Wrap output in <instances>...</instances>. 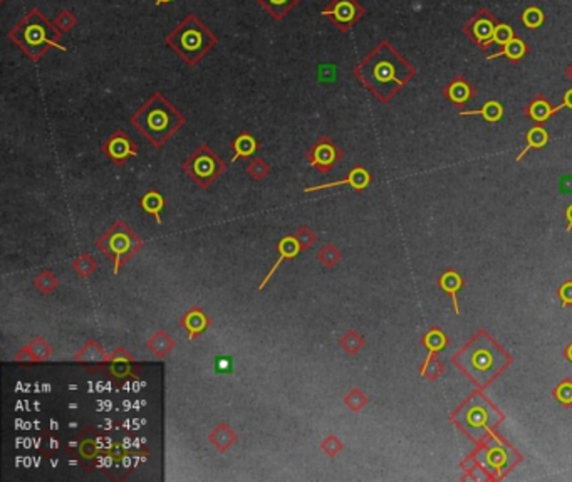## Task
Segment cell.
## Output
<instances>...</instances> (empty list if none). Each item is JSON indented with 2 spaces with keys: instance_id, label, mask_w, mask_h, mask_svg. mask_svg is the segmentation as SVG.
<instances>
[{
  "instance_id": "cell-1",
  "label": "cell",
  "mask_w": 572,
  "mask_h": 482,
  "mask_svg": "<svg viewBox=\"0 0 572 482\" xmlns=\"http://www.w3.org/2000/svg\"><path fill=\"white\" fill-rule=\"evenodd\" d=\"M353 76L380 103H389L409 81L416 68L389 41H381L354 66Z\"/></svg>"
},
{
  "instance_id": "cell-2",
  "label": "cell",
  "mask_w": 572,
  "mask_h": 482,
  "mask_svg": "<svg viewBox=\"0 0 572 482\" xmlns=\"http://www.w3.org/2000/svg\"><path fill=\"white\" fill-rule=\"evenodd\" d=\"M130 123L154 148H163L183 128L187 118L163 92L156 91L131 114Z\"/></svg>"
},
{
  "instance_id": "cell-3",
  "label": "cell",
  "mask_w": 572,
  "mask_h": 482,
  "mask_svg": "<svg viewBox=\"0 0 572 482\" xmlns=\"http://www.w3.org/2000/svg\"><path fill=\"white\" fill-rule=\"evenodd\" d=\"M63 36L57 26L37 7H30L24 17L7 32L9 41H12L32 63H39L51 49L68 51V48L61 44Z\"/></svg>"
},
{
  "instance_id": "cell-4",
  "label": "cell",
  "mask_w": 572,
  "mask_h": 482,
  "mask_svg": "<svg viewBox=\"0 0 572 482\" xmlns=\"http://www.w3.org/2000/svg\"><path fill=\"white\" fill-rule=\"evenodd\" d=\"M165 42L173 52L178 54L185 64L196 68L212 49L218 44V37L208 29L196 14L185 15L180 24L165 36Z\"/></svg>"
},
{
  "instance_id": "cell-5",
  "label": "cell",
  "mask_w": 572,
  "mask_h": 482,
  "mask_svg": "<svg viewBox=\"0 0 572 482\" xmlns=\"http://www.w3.org/2000/svg\"><path fill=\"white\" fill-rule=\"evenodd\" d=\"M116 432L98 430L94 427H84L65 443V454L86 472L101 469L106 450L110 449Z\"/></svg>"
},
{
  "instance_id": "cell-6",
  "label": "cell",
  "mask_w": 572,
  "mask_h": 482,
  "mask_svg": "<svg viewBox=\"0 0 572 482\" xmlns=\"http://www.w3.org/2000/svg\"><path fill=\"white\" fill-rule=\"evenodd\" d=\"M96 248L113 262V272L118 274L123 265L127 264L143 249V239L125 221H116L98 239Z\"/></svg>"
},
{
  "instance_id": "cell-7",
  "label": "cell",
  "mask_w": 572,
  "mask_h": 482,
  "mask_svg": "<svg viewBox=\"0 0 572 482\" xmlns=\"http://www.w3.org/2000/svg\"><path fill=\"white\" fill-rule=\"evenodd\" d=\"M181 170L200 188H208L225 173L227 163L216 155L210 146L202 143L190 157L185 158V161L181 163Z\"/></svg>"
},
{
  "instance_id": "cell-8",
  "label": "cell",
  "mask_w": 572,
  "mask_h": 482,
  "mask_svg": "<svg viewBox=\"0 0 572 482\" xmlns=\"http://www.w3.org/2000/svg\"><path fill=\"white\" fill-rule=\"evenodd\" d=\"M497 26L498 21L496 15L490 12L489 9L482 7L463 24L462 32L463 36L469 37L471 44L477 46L480 51L485 52L493 44V34H496Z\"/></svg>"
},
{
  "instance_id": "cell-9",
  "label": "cell",
  "mask_w": 572,
  "mask_h": 482,
  "mask_svg": "<svg viewBox=\"0 0 572 482\" xmlns=\"http://www.w3.org/2000/svg\"><path fill=\"white\" fill-rule=\"evenodd\" d=\"M319 14L329 19L331 24L339 32L347 34L365 17L366 9L358 0H331L324 9H320Z\"/></svg>"
},
{
  "instance_id": "cell-10",
  "label": "cell",
  "mask_w": 572,
  "mask_h": 482,
  "mask_svg": "<svg viewBox=\"0 0 572 482\" xmlns=\"http://www.w3.org/2000/svg\"><path fill=\"white\" fill-rule=\"evenodd\" d=\"M98 372H103L116 385H121L140 375L141 363L134 360L133 354L127 352L125 346H119L110 354L108 361L99 366Z\"/></svg>"
},
{
  "instance_id": "cell-11",
  "label": "cell",
  "mask_w": 572,
  "mask_h": 482,
  "mask_svg": "<svg viewBox=\"0 0 572 482\" xmlns=\"http://www.w3.org/2000/svg\"><path fill=\"white\" fill-rule=\"evenodd\" d=\"M344 153L329 137L323 134L314 141L305 152V158H307L309 167L316 168L318 172L326 175L329 173L339 161L343 160Z\"/></svg>"
},
{
  "instance_id": "cell-12",
  "label": "cell",
  "mask_w": 572,
  "mask_h": 482,
  "mask_svg": "<svg viewBox=\"0 0 572 482\" xmlns=\"http://www.w3.org/2000/svg\"><path fill=\"white\" fill-rule=\"evenodd\" d=\"M101 152L114 167L123 168L127 160L138 157V145L125 130L118 128L103 141Z\"/></svg>"
},
{
  "instance_id": "cell-13",
  "label": "cell",
  "mask_w": 572,
  "mask_h": 482,
  "mask_svg": "<svg viewBox=\"0 0 572 482\" xmlns=\"http://www.w3.org/2000/svg\"><path fill=\"white\" fill-rule=\"evenodd\" d=\"M371 180H373V179H371V173L368 172V170H366L365 167H361V165H356V167H353L349 170V173H347V175L344 177L343 180H338V182L314 185V187H307V188H304V194H314V192L326 190V188L341 187V185H349V187L353 188L354 192H362L365 188L369 187Z\"/></svg>"
},
{
  "instance_id": "cell-14",
  "label": "cell",
  "mask_w": 572,
  "mask_h": 482,
  "mask_svg": "<svg viewBox=\"0 0 572 482\" xmlns=\"http://www.w3.org/2000/svg\"><path fill=\"white\" fill-rule=\"evenodd\" d=\"M111 353H108L106 350L103 348L101 343L98 341V339H88L86 343H84L83 348L79 350L74 354V358L72 360L76 361V363L83 365L84 368L88 370V372L91 373H98V368L101 366L104 361H108V358H110Z\"/></svg>"
},
{
  "instance_id": "cell-15",
  "label": "cell",
  "mask_w": 572,
  "mask_h": 482,
  "mask_svg": "<svg viewBox=\"0 0 572 482\" xmlns=\"http://www.w3.org/2000/svg\"><path fill=\"white\" fill-rule=\"evenodd\" d=\"M303 252V248L299 245V242H297V239L294 237V235H284V237L280 239L279 242H277V261L274 262L272 269L267 272V276L264 277V281H262L261 284H258V291H262L265 286L269 284V281L272 279L274 274L279 271V268L284 262H289V261H294L296 259L299 254Z\"/></svg>"
},
{
  "instance_id": "cell-16",
  "label": "cell",
  "mask_w": 572,
  "mask_h": 482,
  "mask_svg": "<svg viewBox=\"0 0 572 482\" xmlns=\"http://www.w3.org/2000/svg\"><path fill=\"white\" fill-rule=\"evenodd\" d=\"M51 354H52V346L49 345V343L45 341L42 337H36L32 341L29 343V345L24 346L21 352L15 353L14 360L21 365L30 366V365L44 363V361H48L49 358H51Z\"/></svg>"
},
{
  "instance_id": "cell-17",
  "label": "cell",
  "mask_w": 572,
  "mask_h": 482,
  "mask_svg": "<svg viewBox=\"0 0 572 482\" xmlns=\"http://www.w3.org/2000/svg\"><path fill=\"white\" fill-rule=\"evenodd\" d=\"M443 96L451 103L453 106L463 108L473 99L475 88L471 86L470 81L465 76H455L450 83L447 84L443 90Z\"/></svg>"
},
{
  "instance_id": "cell-18",
  "label": "cell",
  "mask_w": 572,
  "mask_h": 482,
  "mask_svg": "<svg viewBox=\"0 0 572 482\" xmlns=\"http://www.w3.org/2000/svg\"><path fill=\"white\" fill-rule=\"evenodd\" d=\"M180 326L187 331L188 339H196L200 338L208 328L212 326V319L208 318V314L205 313L200 306H193L180 318Z\"/></svg>"
},
{
  "instance_id": "cell-19",
  "label": "cell",
  "mask_w": 572,
  "mask_h": 482,
  "mask_svg": "<svg viewBox=\"0 0 572 482\" xmlns=\"http://www.w3.org/2000/svg\"><path fill=\"white\" fill-rule=\"evenodd\" d=\"M470 365L471 368H473L470 372L471 378H473V380H480V375H483V378H492V375L497 372L498 366L502 363L496 360V354L490 352V350L478 348L477 352L470 357Z\"/></svg>"
},
{
  "instance_id": "cell-20",
  "label": "cell",
  "mask_w": 572,
  "mask_h": 482,
  "mask_svg": "<svg viewBox=\"0 0 572 482\" xmlns=\"http://www.w3.org/2000/svg\"><path fill=\"white\" fill-rule=\"evenodd\" d=\"M230 148H232V152H234L232 163H235V161H238V160H250V158L257 153L258 141H257V138L250 133V131L243 130L234 138V140H232Z\"/></svg>"
},
{
  "instance_id": "cell-21",
  "label": "cell",
  "mask_w": 572,
  "mask_h": 482,
  "mask_svg": "<svg viewBox=\"0 0 572 482\" xmlns=\"http://www.w3.org/2000/svg\"><path fill=\"white\" fill-rule=\"evenodd\" d=\"M237 441L238 437L237 434H235V430L225 422H220L218 425L208 434V442H210L220 454L229 452L232 447L237 443Z\"/></svg>"
},
{
  "instance_id": "cell-22",
  "label": "cell",
  "mask_w": 572,
  "mask_h": 482,
  "mask_svg": "<svg viewBox=\"0 0 572 482\" xmlns=\"http://www.w3.org/2000/svg\"><path fill=\"white\" fill-rule=\"evenodd\" d=\"M524 113H525V117L531 118L532 121H535V125L542 126V125H546V121H549V118L554 117L555 111H554V106H552L542 94H539V96H535L531 103H529L527 108L524 110Z\"/></svg>"
},
{
  "instance_id": "cell-23",
  "label": "cell",
  "mask_w": 572,
  "mask_h": 482,
  "mask_svg": "<svg viewBox=\"0 0 572 482\" xmlns=\"http://www.w3.org/2000/svg\"><path fill=\"white\" fill-rule=\"evenodd\" d=\"M175 346L176 341L166 330H158L156 333L146 341V348H148L158 360H165V358L175 350Z\"/></svg>"
},
{
  "instance_id": "cell-24",
  "label": "cell",
  "mask_w": 572,
  "mask_h": 482,
  "mask_svg": "<svg viewBox=\"0 0 572 482\" xmlns=\"http://www.w3.org/2000/svg\"><path fill=\"white\" fill-rule=\"evenodd\" d=\"M527 52H529V46L525 44L524 39H520L519 36H515L512 41H509L507 44L504 46V48L498 49L496 54H489V56H487V59L492 61V59H497V57L504 56V57H507L510 63L517 64V63H520L522 59H524L525 54H527Z\"/></svg>"
},
{
  "instance_id": "cell-25",
  "label": "cell",
  "mask_w": 572,
  "mask_h": 482,
  "mask_svg": "<svg viewBox=\"0 0 572 482\" xmlns=\"http://www.w3.org/2000/svg\"><path fill=\"white\" fill-rule=\"evenodd\" d=\"M255 2H257L272 19H276V21H284L303 0H255Z\"/></svg>"
},
{
  "instance_id": "cell-26",
  "label": "cell",
  "mask_w": 572,
  "mask_h": 482,
  "mask_svg": "<svg viewBox=\"0 0 572 482\" xmlns=\"http://www.w3.org/2000/svg\"><path fill=\"white\" fill-rule=\"evenodd\" d=\"M166 205L165 197L160 194L158 190H148L145 195L140 199V207L143 212L156 221V223H161V212H163Z\"/></svg>"
},
{
  "instance_id": "cell-27",
  "label": "cell",
  "mask_w": 572,
  "mask_h": 482,
  "mask_svg": "<svg viewBox=\"0 0 572 482\" xmlns=\"http://www.w3.org/2000/svg\"><path fill=\"white\" fill-rule=\"evenodd\" d=\"M460 117H482L485 121L489 123H497L504 118V106L500 103L496 101V99H490L485 105L478 110H470V111H462Z\"/></svg>"
},
{
  "instance_id": "cell-28",
  "label": "cell",
  "mask_w": 572,
  "mask_h": 482,
  "mask_svg": "<svg viewBox=\"0 0 572 482\" xmlns=\"http://www.w3.org/2000/svg\"><path fill=\"white\" fill-rule=\"evenodd\" d=\"M547 143H549V133L546 131V128L540 125H535L534 128L529 130L527 134H525V148L522 150L519 155H517L515 161H520L529 150H540V148H544Z\"/></svg>"
},
{
  "instance_id": "cell-29",
  "label": "cell",
  "mask_w": 572,
  "mask_h": 482,
  "mask_svg": "<svg viewBox=\"0 0 572 482\" xmlns=\"http://www.w3.org/2000/svg\"><path fill=\"white\" fill-rule=\"evenodd\" d=\"M462 286H463L462 277H460L455 271H448V272L443 274L442 277H440V288H442L443 291L447 292V294L451 296V301H453V310H455V313H457V314L460 313L457 292Z\"/></svg>"
},
{
  "instance_id": "cell-30",
  "label": "cell",
  "mask_w": 572,
  "mask_h": 482,
  "mask_svg": "<svg viewBox=\"0 0 572 482\" xmlns=\"http://www.w3.org/2000/svg\"><path fill=\"white\" fill-rule=\"evenodd\" d=\"M425 346L428 348V357H427V360H425V365H423V368H421V373L427 372V366H428V363H430L433 354L442 352V350L445 348V346H447V337L440 330H433L427 334V337H425Z\"/></svg>"
},
{
  "instance_id": "cell-31",
  "label": "cell",
  "mask_w": 572,
  "mask_h": 482,
  "mask_svg": "<svg viewBox=\"0 0 572 482\" xmlns=\"http://www.w3.org/2000/svg\"><path fill=\"white\" fill-rule=\"evenodd\" d=\"M34 286H36V289L41 292V294L49 296V294H52L57 288H59V279H57L56 274H52L49 269H44V271H42L36 279H34Z\"/></svg>"
},
{
  "instance_id": "cell-32",
  "label": "cell",
  "mask_w": 572,
  "mask_h": 482,
  "mask_svg": "<svg viewBox=\"0 0 572 482\" xmlns=\"http://www.w3.org/2000/svg\"><path fill=\"white\" fill-rule=\"evenodd\" d=\"M63 447V442H61L59 435L54 434V432H44L41 435V443H39V450L44 457H52L56 456L57 452Z\"/></svg>"
},
{
  "instance_id": "cell-33",
  "label": "cell",
  "mask_w": 572,
  "mask_h": 482,
  "mask_svg": "<svg viewBox=\"0 0 572 482\" xmlns=\"http://www.w3.org/2000/svg\"><path fill=\"white\" fill-rule=\"evenodd\" d=\"M71 268L74 269V272L77 276H81L83 279H88V277L91 276L92 272L98 269V262H96L90 254H81V256H77L74 261L71 262Z\"/></svg>"
},
{
  "instance_id": "cell-34",
  "label": "cell",
  "mask_w": 572,
  "mask_h": 482,
  "mask_svg": "<svg viewBox=\"0 0 572 482\" xmlns=\"http://www.w3.org/2000/svg\"><path fill=\"white\" fill-rule=\"evenodd\" d=\"M520 21L527 29L535 30L539 29V27H542L544 22H546V14H544V10L539 9L537 6H531L522 12Z\"/></svg>"
},
{
  "instance_id": "cell-35",
  "label": "cell",
  "mask_w": 572,
  "mask_h": 482,
  "mask_svg": "<svg viewBox=\"0 0 572 482\" xmlns=\"http://www.w3.org/2000/svg\"><path fill=\"white\" fill-rule=\"evenodd\" d=\"M247 173H249L250 179L255 180V182H262L264 179H267V175L270 173V165L264 158L255 157L249 161V165H247Z\"/></svg>"
},
{
  "instance_id": "cell-36",
  "label": "cell",
  "mask_w": 572,
  "mask_h": 482,
  "mask_svg": "<svg viewBox=\"0 0 572 482\" xmlns=\"http://www.w3.org/2000/svg\"><path fill=\"white\" fill-rule=\"evenodd\" d=\"M362 345H365V341H362V338L359 337L356 331H347L344 337L339 339V346L344 350L346 353L349 354H356L359 350L362 348Z\"/></svg>"
},
{
  "instance_id": "cell-37",
  "label": "cell",
  "mask_w": 572,
  "mask_h": 482,
  "mask_svg": "<svg viewBox=\"0 0 572 482\" xmlns=\"http://www.w3.org/2000/svg\"><path fill=\"white\" fill-rule=\"evenodd\" d=\"M318 261L324 265V268L331 269V268H334L339 261H341V252H339V250L336 249L332 244H326L318 252Z\"/></svg>"
},
{
  "instance_id": "cell-38",
  "label": "cell",
  "mask_w": 572,
  "mask_h": 482,
  "mask_svg": "<svg viewBox=\"0 0 572 482\" xmlns=\"http://www.w3.org/2000/svg\"><path fill=\"white\" fill-rule=\"evenodd\" d=\"M54 24L57 26V29H59L63 34H69L77 26V17L71 12V10L64 9L56 15Z\"/></svg>"
},
{
  "instance_id": "cell-39",
  "label": "cell",
  "mask_w": 572,
  "mask_h": 482,
  "mask_svg": "<svg viewBox=\"0 0 572 482\" xmlns=\"http://www.w3.org/2000/svg\"><path fill=\"white\" fill-rule=\"evenodd\" d=\"M513 37H515V32H513V29L510 27L509 24H502V22H498L497 29H496V34H493V42L498 46V48H504L505 44H507L509 41H512Z\"/></svg>"
},
{
  "instance_id": "cell-40",
  "label": "cell",
  "mask_w": 572,
  "mask_h": 482,
  "mask_svg": "<svg viewBox=\"0 0 572 482\" xmlns=\"http://www.w3.org/2000/svg\"><path fill=\"white\" fill-rule=\"evenodd\" d=\"M467 422H469L470 429H485L489 425V417L482 408H471L467 414Z\"/></svg>"
},
{
  "instance_id": "cell-41",
  "label": "cell",
  "mask_w": 572,
  "mask_h": 482,
  "mask_svg": "<svg viewBox=\"0 0 572 482\" xmlns=\"http://www.w3.org/2000/svg\"><path fill=\"white\" fill-rule=\"evenodd\" d=\"M214 368L218 375H230L234 373V358L230 354H216Z\"/></svg>"
},
{
  "instance_id": "cell-42",
  "label": "cell",
  "mask_w": 572,
  "mask_h": 482,
  "mask_svg": "<svg viewBox=\"0 0 572 482\" xmlns=\"http://www.w3.org/2000/svg\"><path fill=\"white\" fill-rule=\"evenodd\" d=\"M294 237L297 239V242H299V245L303 248V250L312 248V245L316 244V241H318V237H316V234L312 232L311 229H309L307 225L300 227L299 230H297L296 234H294Z\"/></svg>"
},
{
  "instance_id": "cell-43",
  "label": "cell",
  "mask_w": 572,
  "mask_h": 482,
  "mask_svg": "<svg viewBox=\"0 0 572 482\" xmlns=\"http://www.w3.org/2000/svg\"><path fill=\"white\" fill-rule=\"evenodd\" d=\"M320 449H323V452L326 454V456L336 457L343 450V442L339 441L336 435H327L323 443H320Z\"/></svg>"
},
{
  "instance_id": "cell-44",
  "label": "cell",
  "mask_w": 572,
  "mask_h": 482,
  "mask_svg": "<svg viewBox=\"0 0 572 482\" xmlns=\"http://www.w3.org/2000/svg\"><path fill=\"white\" fill-rule=\"evenodd\" d=\"M344 403H346L347 407H349L353 412H359L366 405V396L362 395V393L359 392L358 388H354V390L351 392L349 395H346V399H344Z\"/></svg>"
},
{
  "instance_id": "cell-45",
  "label": "cell",
  "mask_w": 572,
  "mask_h": 482,
  "mask_svg": "<svg viewBox=\"0 0 572 482\" xmlns=\"http://www.w3.org/2000/svg\"><path fill=\"white\" fill-rule=\"evenodd\" d=\"M555 396H558L564 405H571L572 403V383H569V381H564L562 385H559L558 392H555Z\"/></svg>"
},
{
  "instance_id": "cell-46",
  "label": "cell",
  "mask_w": 572,
  "mask_h": 482,
  "mask_svg": "<svg viewBox=\"0 0 572 482\" xmlns=\"http://www.w3.org/2000/svg\"><path fill=\"white\" fill-rule=\"evenodd\" d=\"M559 296L562 299V308H567L572 304V281H567L559 289Z\"/></svg>"
},
{
  "instance_id": "cell-47",
  "label": "cell",
  "mask_w": 572,
  "mask_h": 482,
  "mask_svg": "<svg viewBox=\"0 0 572 482\" xmlns=\"http://www.w3.org/2000/svg\"><path fill=\"white\" fill-rule=\"evenodd\" d=\"M562 108H569V110H572V88H571V90L566 91L562 103H560L559 106H554V111L558 113V111L562 110Z\"/></svg>"
},
{
  "instance_id": "cell-48",
  "label": "cell",
  "mask_w": 572,
  "mask_h": 482,
  "mask_svg": "<svg viewBox=\"0 0 572 482\" xmlns=\"http://www.w3.org/2000/svg\"><path fill=\"white\" fill-rule=\"evenodd\" d=\"M566 217H567V230H571L572 229V205L567 207Z\"/></svg>"
},
{
  "instance_id": "cell-49",
  "label": "cell",
  "mask_w": 572,
  "mask_h": 482,
  "mask_svg": "<svg viewBox=\"0 0 572 482\" xmlns=\"http://www.w3.org/2000/svg\"><path fill=\"white\" fill-rule=\"evenodd\" d=\"M566 78L569 79L571 83H572V63H571V64L567 66V68H566Z\"/></svg>"
},
{
  "instance_id": "cell-50",
  "label": "cell",
  "mask_w": 572,
  "mask_h": 482,
  "mask_svg": "<svg viewBox=\"0 0 572 482\" xmlns=\"http://www.w3.org/2000/svg\"><path fill=\"white\" fill-rule=\"evenodd\" d=\"M173 0H154V3H156L158 7H161V6H168V3H172Z\"/></svg>"
},
{
  "instance_id": "cell-51",
  "label": "cell",
  "mask_w": 572,
  "mask_h": 482,
  "mask_svg": "<svg viewBox=\"0 0 572 482\" xmlns=\"http://www.w3.org/2000/svg\"><path fill=\"white\" fill-rule=\"evenodd\" d=\"M567 358H569L571 363H572V345L569 346V348H567Z\"/></svg>"
},
{
  "instance_id": "cell-52",
  "label": "cell",
  "mask_w": 572,
  "mask_h": 482,
  "mask_svg": "<svg viewBox=\"0 0 572 482\" xmlns=\"http://www.w3.org/2000/svg\"><path fill=\"white\" fill-rule=\"evenodd\" d=\"M0 2H6V0H0Z\"/></svg>"
}]
</instances>
